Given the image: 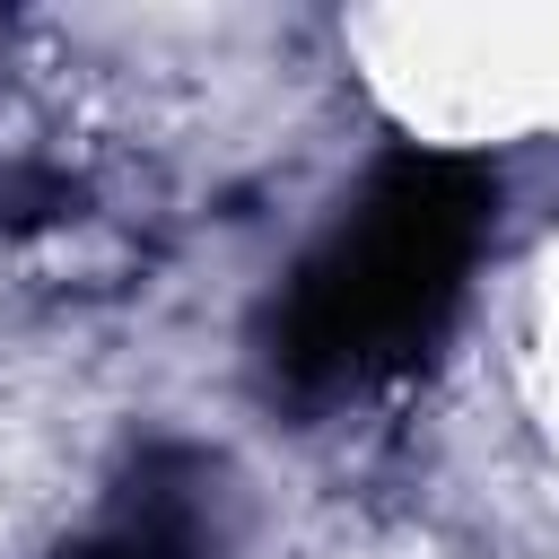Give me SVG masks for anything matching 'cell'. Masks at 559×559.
Wrapping results in <instances>:
<instances>
[{"label": "cell", "mask_w": 559, "mask_h": 559, "mask_svg": "<svg viewBox=\"0 0 559 559\" xmlns=\"http://www.w3.org/2000/svg\"><path fill=\"white\" fill-rule=\"evenodd\" d=\"M489 210H498L489 166L437 157V148L384 157L358 210L332 227V245L288 280L271 314L280 376L358 384L428 358L445 314L463 306V271L489 236Z\"/></svg>", "instance_id": "6da1fadb"}, {"label": "cell", "mask_w": 559, "mask_h": 559, "mask_svg": "<svg viewBox=\"0 0 559 559\" xmlns=\"http://www.w3.org/2000/svg\"><path fill=\"white\" fill-rule=\"evenodd\" d=\"M183 463H148L140 480H131V498L87 533V542H70L61 559H192L201 550V515H192V489L175 480Z\"/></svg>", "instance_id": "7a4b0ae2"}]
</instances>
